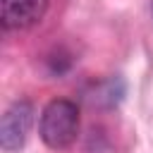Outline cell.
<instances>
[{
	"label": "cell",
	"instance_id": "1",
	"mask_svg": "<svg viewBox=\"0 0 153 153\" xmlns=\"http://www.w3.org/2000/svg\"><path fill=\"white\" fill-rule=\"evenodd\" d=\"M38 134H41L43 143L53 151L69 148L79 136V108H76V103H72L67 98L50 100L41 112Z\"/></svg>",
	"mask_w": 153,
	"mask_h": 153
},
{
	"label": "cell",
	"instance_id": "3",
	"mask_svg": "<svg viewBox=\"0 0 153 153\" xmlns=\"http://www.w3.org/2000/svg\"><path fill=\"white\" fill-rule=\"evenodd\" d=\"M48 0H0V22L7 31L31 29L43 19Z\"/></svg>",
	"mask_w": 153,
	"mask_h": 153
},
{
	"label": "cell",
	"instance_id": "2",
	"mask_svg": "<svg viewBox=\"0 0 153 153\" xmlns=\"http://www.w3.org/2000/svg\"><path fill=\"white\" fill-rule=\"evenodd\" d=\"M31 122H33V105L26 98L14 100L5 110L0 120V146L5 153H14L26 143Z\"/></svg>",
	"mask_w": 153,
	"mask_h": 153
}]
</instances>
